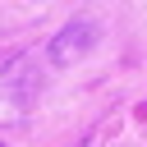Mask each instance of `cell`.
<instances>
[{
  "mask_svg": "<svg viewBox=\"0 0 147 147\" xmlns=\"http://www.w3.org/2000/svg\"><path fill=\"white\" fill-rule=\"evenodd\" d=\"M87 32H92V23H74V28H64V32H60V41H55V60H60V64H69V60L87 46Z\"/></svg>",
  "mask_w": 147,
  "mask_h": 147,
  "instance_id": "obj_1",
  "label": "cell"
}]
</instances>
